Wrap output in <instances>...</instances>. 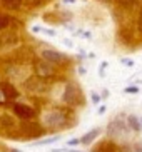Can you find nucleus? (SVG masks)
I'll use <instances>...</instances> for the list:
<instances>
[{
  "label": "nucleus",
  "mask_w": 142,
  "mask_h": 152,
  "mask_svg": "<svg viewBox=\"0 0 142 152\" xmlns=\"http://www.w3.org/2000/svg\"><path fill=\"white\" fill-rule=\"evenodd\" d=\"M107 97H109V90H104L102 95H100V99H107Z\"/></svg>",
  "instance_id": "nucleus-25"
},
{
  "label": "nucleus",
  "mask_w": 142,
  "mask_h": 152,
  "mask_svg": "<svg viewBox=\"0 0 142 152\" xmlns=\"http://www.w3.org/2000/svg\"><path fill=\"white\" fill-rule=\"evenodd\" d=\"M120 62L124 64V65H129V67H132V65H134V62H132V60H130V58H122Z\"/></svg>",
  "instance_id": "nucleus-23"
},
{
  "label": "nucleus",
  "mask_w": 142,
  "mask_h": 152,
  "mask_svg": "<svg viewBox=\"0 0 142 152\" xmlns=\"http://www.w3.org/2000/svg\"><path fill=\"white\" fill-rule=\"evenodd\" d=\"M124 92H125V94H137L139 89H137V87H125Z\"/></svg>",
  "instance_id": "nucleus-20"
},
{
  "label": "nucleus",
  "mask_w": 142,
  "mask_h": 152,
  "mask_svg": "<svg viewBox=\"0 0 142 152\" xmlns=\"http://www.w3.org/2000/svg\"><path fill=\"white\" fill-rule=\"evenodd\" d=\"M139 28L142 30V10H141V17H139Z\"/></svg>",
  "instance_id": "nucleus-27"
},
{
  "label": "nucleus",
  "mask_w": 142,
  "mask_h": 152,
  "mask_svg": "<svg viewBox=\"0 0 142 152\" xmlns=\"http://www.w3.org/2000/svg\"><path fill=\"white\" fill-rule=\"evenodd\" d=\"M129 124H127V119L122 121L120 117H117L116 121H112L107 127V134L111 139H125L129 135Z\"/></svg>",
  "instance_id": "nucleus-3"
},
{
  "label": "nucleus",
  "mask_w": 142,
  "mask_h": 152,
  "mask_svg": "<svg viewBox=\"0 0 142 152\" xmlns=\"http://www.w3.org/2000/svg\"><path fill=\"white\" fill-rule=\"evenodd\" d=\"M67 122V115L62 110H50L47 114H44V119H42V125L44 129L49 130H59L62 129Z\"/></svg>",
  "instance_id": "nucleus-2"
},
{
  "label": "nucleus",
  "mask_w": 142,
  "mask_h": 152,
  "mask_svg": "<svg viewBox=\"0 0 142 152\" xmlns=\"http://www.w3.org/2000/svg\"><path fill=\"white\" fill-rule=\"evenodd\" d=\"M23 89L32 95H42L49 92L50 84H49V79H42L39 75H30L23 82Z\"/></svg>",
  "instance_id": "nucleus-1"
},
{
  "label": "nucleus",
  "mask_w": 142,
  "mask_h": 152,
  "mask_svg": "<svg viewBox=\"0 0 142 152\" xmlns=\"http://www.w3.org/2000/svg\"><path fill=\"white\" fill-rule=\"evenodd\" d=\"M94 152H119V147L112 140H104V142H100L97 147L94 149Z\"/></svg>",
  "instance_id": "nucleus-12"
},
{
  "label": "nucleus",
  "mask_w": 142,
  "mask_h": 152,
  "mask_svg": "<svg viewBox=\"0 0 142 152\" xmlns=\"http://www.w3.org/2000/svg\"><path fill=\"white\" fill-rule=\"evenodd\" d=\"M90 95H92V102H94V104H99V102H100V95H99V94L92 92Z\"/></svg>",
  "instance_id": "nucleus-21"
},
{
  "label": "nucleus",
  "mask_w": 142,
  "mask_h": 152,
  "mask_svg": "<svg viewBox=\"0 0 142 152\" xmlns=\"http://www.w3.org/2000/svg\"><path fill=\"white\" fill-rule=\"evenodd\" d=\"M105 109H107L105 105H100V107H99V110H97V112H99V114H104V112H105Z\"/></svg>",
  "instance_id": "nucleus-26"
},
{
  "label": "nucleus",
  "mask_w": 142,
  "mask_h": 152,
  "mask_svg": "<svg viewBox=\"0 0 142 152\" xmlns=\"http://www.w3.org/2000/svg\"><path fill=\"white\" fill-rule=\"evenodd\" d=\"M23 0H2V4H4V7H7V9L10 10H15V9H20V5H22Z\"/></svg>",
  "instance_id": "nucleus-15"
},
{
  "label": "nucleus",
  "mask_w": 142,
  "mask_h": 152,
  "mask_svg": "<svg viewBox=\"0 0 142 152\" xmlns=\"http://www.w3.org/2000/svg\"><path fill=\"white\" fill-rule=\"evenodd\" d=\"M45 2H49V0H25V4L30 5V7H37V5H42Z\"/></svg>",
  "instance_id": "nucleus-19"
},
{
  "label": "nucleus",
  "mask_w": 142,
  "mask_h": 152,
  "mask_svg": "<svg viewBox=\"0 0 142 152\" xmlns=\"http://www.w3.org/2000/svg\"><path fill=\"white\" fill-rule=\"evenodd\" d=\"M34 67H35V75L42 77V79H50V77L55 75V67H53V64L47 62V60H35L34 64Z\"/></svg>",
  "instance_id": "nucleus-7"
},
{
  "label": "nucleus",
  "mask_w": 142,
  "mask_h": 152,
  "mask_svg": "<svg viewBox=\"0 0 142 152\" xmlns=\"http://www.w3.org/2000/svg\"><path fill=\"white\" fill-rule=\"evenodd\" d=\"M10 23V18L7 17V15H4V14H0V30L2 28H5L7 25Z\"/></svg>",
  "instance_id": "nucleus-18"
},
{
  "label": "nucleus",
  "mask_w": 142,
  "mask_h": 152,
  "mask_svg": "<svg viewBox=\"0 0 142 152\" xmlns=\"http://www.w3.org/2000/svg\"><path fill=\"white\" fill-rule=\"evenodd\" d=\"M100 132H102V129H92V130H89L87 134H84L82 137H80V144H84V145H89L92 140H95V139L100 135Z\"/></svg>",
  "instance_id": "nucleus-13"
},
{
  "label": "nucleus",
  "mask_w": 142,
  "mask_h": 152,
  "mask_svg": "<svg viewBox=\"0 0 142 152\" xmlns=\"http://www.w3.org/2000/svg\"><path fill=\"white\" fill-rule=\"evenodd\" d=\"M0 125L2 129H5L9 134H13V132H20V124L17 122V119L10 114H2L0 115Z\"/></svg>",
  "instance_id": "nucleus-8"
},
{
  "label": "nucleus",
  "mask_w": 142,
  "mask_h": 152,
  "mask_svg": "<svg viewBox=\"0 0 142 152\" xmlns=\"http://www.w3.org/2000/svg\"><path fill=\"white\" fill-rule=\"evenodd\" d=\"M44 125L39 124L35 121H23L20 122V132H22L25 137H39V135L44 134Z\"/></svg>",
  "instance_id": "nucleus-4"
},
{
  "label": "nucleus",
  "mask_w": 142,
  "mask_h": 152,
  "mask_svg": "<svg viewBox=\"0 0 142 152\" xmlns=\"http://www.w3.org/2000/svg\"><path fill=\"white\" fill-rule=\"evenodd\" d=\"M77 144H80V139H70L69 140V145H77Z\"/></svg>",
  "instance_id": "nucleus-24"
},
{
  "label": "nucleus",
  "mask_w": 142,
  "mask_h": 152,
  "mask_svg": "<svg viewBox=\"0 0 142 152\" xmlns=\"http://www.w3.org/2000/svg\"><path fill=\"white\" fill-rule=\"evenodd\" d=\"M132 152H142V142H137L135 145H134Z\"/></svg>",
  "instance_id": "nucleus-22"
},
{
  "label": "nucleus",
  "mask_w": 142,
  "mask_h": 152,
  "mask_svg": "<svg viewBox=\"0 0 142 152\" xmlns=\"http://www.w3.org/2000/svg\"><path fill=\"white\" fill-rule=\"evenodd\" d=\"M127 124H129V127L134 130V132H141V130H142L141 119H139L137 115H129V117H127Z\"/></svg>",
  "instance_id": "nucleus-14"
},
{
  "label": "nucleus",
  "mask_w": 142,
  "mask_h": 152,
  "mask_svg": "<svg viewBox=\"0 0 142 152\" xmlns=\"http://www.w3.org/2000/svg\"><path fill=\"white\" fill-rule=\"evenodd\" d=\"M116 2L120 5V7H124V9H132L137 0H116Z\"/></svg>",
  "instance_id": "nucleus-17"
},
{
  "label": "nucleus",
  "mask_w": 142,
  "mask_h": 152,
  "mask_svg": "<svg viewBox=\"0 0 142 152\" xmlns=\"http://www.w3.org/2000/svg\"><path fill=\"white\" fill-rule=\"evenodd\" d=\"M42 58L44 60H47V62L50 64H64L67 62V55L62 54V52H57V50H44L42 52Z\"/></svg>",
  "instance_id": "nucleus-9"
},
{
  "label": "nucleus",
  "mask_w": 142,
  "mask_h": 152,
  "mask_svg": "<svg viewBox=\"0 0 142 152\" xmlns=\"http://www.w3.org/2000/svg\"><path fill=\"white\" fill-rule=\"evenodd\" d=\"M12 109L13 114L22 121H32L37 115V109H34L32 105H27V104H13Z\"/></svg>",
  "instance_id": "nucleus-6"
},
{
  "label": "nucleus",
  "mask_w": 142,
  "mask_h": 152,
  "mask_svg": "<svg viewBox=\"0 0 142 152\" xmlns=\"http://www.w3.org/2000/svg\"><path fill=\"white\" fill-rule=\"evenodd\" d=\"M0 90H2V94H4V97H5V100H7V102L15 100V99L18 97V90L15 89L10 82H7V80L0 84Z\"/></svg>",
  "instance_id": "nucleus-10"
},
{
  "label": "nucleus",
  "mask_w": 142,
  "mask_h": 152,
  "mask_svg": "<svg viewBox=\"0 0 142 152\" xmlns=\"http://www.w3.org/2000/svg\"><path fill=\"white\" fill-rule=\"evenodd\" d=\"M80 89L77 87L75 84H67L65 85V90H64V95H62V100L69 105H77L80 102Z\"/></svg>",
  "instance_id": "nucleus-5"
},
{
  "label": "nucleus",
  "mask_w": 142,
  "mask_h": 152,
  "mask_svg": "<svg viewBox=\"0 0 142 152\" xmlns=\"http://www.w3.org/2000/svg\"><path fill=\"white\" fill-rule=\"evenodd\" d=\"M59 139H60V135H52V137L42 139V140H39V142H35V145H47V144H53V142H57Z\"/></svg>",
  "instance_id": "nucleus-16"
},
{
  "label": "nucleus",
  "mask_w": 142,
  "mask_h": 152,
  "mask_svg": "<svg viewBox=\"0 0 142 152\" xmlns=\"http://www.w3.org/2000/svg\"><path fill=\"white\" fill-rule=\"evenodd\" d=\"M18 44V37L13 32H5L0 34V47H13Z\"/></svg>",
  "instance_id": "nucleus-11"
},
{
  "label": "nucleus",
  "mask_w": 142,
  "mask_h": 152,
  "mask_svg": "<svg viewBox=\"0 0 142 152\" xmlns=\"http://www.w3.org/2000/svg\"><path fill=\"white\" fill-rule=\"evenodd\" d=\"M10 152H22V151H17V149H13V151H10Z\"/></svg>",
  "instance_id": "nucleus-28"
}]
</instances>
